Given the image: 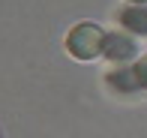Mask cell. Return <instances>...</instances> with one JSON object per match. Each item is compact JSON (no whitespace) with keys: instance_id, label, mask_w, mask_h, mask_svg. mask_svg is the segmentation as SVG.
<instances>
[{"instance_id":"5b68a950","label":"cell","mask_w":147,"mask_h":138,"mask_svg":"<svg viewBox=\"0 0 147 138\" xmlns=\"http://www.w3.org/2000/svg\"><path fill=\"white\" fill-rule=\"evenodd\" d=\"M129 3H135V6H147V0H129Z\"/></svg>"},{"instance_id":"3957f363","label":"cell","mask_w":147,"mask_h":138,"mask_svg":"<svg viewBox=\"0 0 147 138\" xmlns=\"http://www.w3.org/2000/svg\"><path fill=\"white\" fill-rule=\"evenodd\" d=\"M135 51H138L135 36H129V33H108V39H105V57H108L111 63L132 60Z\"/></svg>"},{"instance_id":"277c9868","label":"cell","mask_w":147,"mask_h":138,"mask_svg":"<svg viewBox=\"0 0 147 138\" xmlns=\"http://www.w3.org/2000/svg\"><path fill=\"white\" fill-rule=\"evenodd\" d=\"M117 21L129 36H147V6H135V3L123 6L117 12Z\"/></svg>"},{"instance_id":"7a4b0ae2","label":"cell","mask_w":147,"mask_h":138,"mask_svg":"<svg viewBox=\"0 0 147 138\" xmlns=\"http://www.w3.org/2000/svg\"><path fill=\"white\" fill-rule=\"evenodd\" d=\"M108 84L114 90H144V93H147V54L135 63V66H126V69L111 72Z\"/></svg>"},{"instance_id":"8992f818","label":"cell","mask_w":147,"mask_h":138,"mask_svg":"<svg viewBox=\"0 0 147 138\" xmlns=\"http://www.w3.org/2000/svg\"><path fill=\"white\" fill-rule=\"evenodd\" d=\"M0 138H3V132H0Z\"/></svg>"},{"instance_id":"6da1fadb","label":"cell","mask_w":147,"mask_h":138,"mask_svg":"<svg viewBox=\"0 0 147 138\" xmlns=\"http://www.w3.org/2000/svg\"><path fill=\"white\" fill-rule=\"evenodd\" d=\"M105 30L93 21H81L66 33V51L75 60H96L105 54Z\"/></svg>"}]
</instances>
